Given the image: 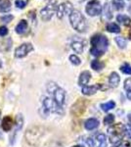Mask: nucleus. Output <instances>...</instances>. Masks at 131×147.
<instances>
[{"label":"nucleus","mask_w":131,"mask_h":147,"mask_svg":"<svg viewBox=\"0 0 131 147\" xmlns=\"http://www.w3.org/2000/svg\"><path fill=\"white\" fill-rule=\"evenodd\" d=\"M87 104L88 102L86 99H83V98L78 99L73 105V107H71V114L73 116H75V117H79V116L83 115V113L86 110Z\"/></svg>","instance_id":"nucleus-7"},{"label":"nucleus","mask_w":131,"mask_h":147,"mask_svg":"<svg viewBox=\"0 0 131 147\" xmlns=\"http://www.w3.org/2000/svg\"><path fill=\"white\" fill-rule=\"evenodd\" d=\"M33 50V46L32 43H23L22 45L17 47L15 50V57L16 58H24Z\"/></svg>","instance_id":"nucleus-11"},{"label":"nucleus","mask_w":131,"mask_h":147,"mask_svg":"<svg viewBox=\"0 0 131 147\" xmlns=\"http://www.w3.org/2000/svg\"><path fill=\"white\" fill-rule=\"evenodd\" d=\"M71 48L73 49V51L75 52L81 54L83 52V49H84V45H83V43L81 41H79V40H75V41H73V43H71Z\"/></svg>","instance_id":"nucleus-20"},{"label":"nucleus","mask_w":131,"mask_h":147,"mask_svg":"<svg viewBox=\"0 0 131 147\" xmlns=\"http://www.w3.org/2000/svg\"><path fill=\"white\" fill-rule=\"evenodd\" d=\"M57 9H58V0H48L46 5L40 10V17L44 22H47L51 20Z\"/></svg>","instance_id":"nucleus-5"},{"label":"nucleus","mask_w":131,"mask_h":147,"mask_svg":"<svg viewBox=\"0 0 131 147\" xmlns=\"http://www.w3.org/2000/svg\"><path fill=\"white\" fill-rule=\"evenodd\" d=\"M12 127H13V120L10 116H6L5 118H3L1 123V127L4 131H10Z\"/></svg>","instance_id":"nucleus-15"},{"label":"nucleus","mask_w":131,"mask_h":147,"mask_svg":"<svg viewBox=\"0 0 131 147\" xmlns=\"http://www.w3.org/2000/svg\"><path fill=\"white\" fill-rule=\"evenodd\" d=\"M23 125H24L23 115H22V114H18V115H17V117H16V129H15V132H14V136H13V138H12V142H11V143H13V142H14V138H15L16 134L21 129H22Z\"/></svg>","instance_id":"nucleus-18"},{"label":"nucleus","mask_w":131,"mask_h":147,"mask_svg":"<svg viewBox=\"0 0 131 147\" xmlns=\"http://www.w3.org/2000/svg\"><path fill=\"white\" fill-rule=\"evenodd\" d=\"M13 19H14V16H12V15H4L3 17L0 18V20L2 21V23L8 24V23H10Z\"/></svg>","instance_id":"nucleus-33"},{"label":"nucleus","mask_w":131,"mask_h":147,"mask_svg":"<svg viewBox=\"0 0 131 147\" xmlns=\"http://www.w3.org/2000/svg\"><path fill=\"white\" fill-rule=\"evenodd\" d=\"M114 147H124V145L120 142V143H118V144H116V146H114Z\"/></svg>","instance_id":"nucleus-38"},{"label":"nucleus","mask_w":131,"mask_h":147,"mask_svg":"<svg viewBox=\"0 0 131 147\" xmlns=\"http://www.w3.org/2000/svg\"><path fill=\"white\" fill-rule=\"evenodd\" d=\"M125 136L128 137V138L131 139V129H126L125 130Z\"/></svg>","instance_id":"nucleus-37"},{"label":"nucleus","mask_w":131,"mask_h":147,"mask_svg":"<svg viewBox=\"0 0 131 147\" xmlns=\"http://www.w3.org/2000/svg\"><path fill=\"white\" fill-rule=\"evenodd\" d=\"M28 28V22L26 20H21L18 25L16 26V32L18 34H24L27 32Z\"/></svg>","instance_id":"nucleus-16"},{"label":"nucleus","mask_w":131,"mask_h":147,"mask_svg":"<svg viewBox=\"0 0 131 147\" xmlns=\"http://www.w3.org/2000/svg\"><path fill=\"white\" fill-rule=\"evenodd\" d=\"M91 80V73L89 71H83L79 76V80H78V84L80 86H86V84Z\"/></svg>","instance_id":"nucleus-12"},{"label":"nucleus","mask_w":131,"mask_h":147,"mask_svg":"<svg viewBox=\"0 0 131 147\" xmlns=\"http://www.w3.org/2000/svg\"><path fill=\"white\" fill-rule=\"evenodd\" d=\"M101 88V84H94L89 85V86H83L81 92L84 95H93L95 94L99 89Z\"/></svg>","instance_id":"nucleus-13"},{"label":"nucleus","mask_w":131,"mask_h":147,"mask_svg":"<svg viewBox=\"0 0 131 147\" xmlns=\"http://www.w3.org/2000/svg\"><path fill=\"white\" fill-rule=\"evenodd\" d=\"M11 1L10 0H0V12L1 13H8L11 10Z\"/></svg>","instance_id":"nucleus-19"},{"label":"nucleus","mask_w":131,"mask_h":147,"mask_svg":"<svg viewBox=\"0 0 131 147\" xmlns=\"http://www.w3.org/2000/svg\"><path fill=\"white\" fill-rule=\"evenodd\" d=\"M71 27L78 32H85L87 30V23L84 16L78 10H73L69 16Z\"/></svg>","instance_id":"nucleus-2"},{"label":"nucleus","mask_w":131,"mask_h":147,"mask_svg":"<svg viewBox=\"0 0 131 147\" xmlns=\"http://www.w3.org/2000/svg\"><path fill=\"white\" fill-rule=\"evenodd\" d=\"M85 10H86V13L89 16L95 17V16H98L101 14L102 6L98 0H91V1H89L87 3Z\"/></svg>","instance_id":"nucleus-8"},{"label":"nucleus","mask_w":131,"mask_h":147,"mask_svg":"<svg viewBox=\"0 0 131 147\" xmlns=\"http://www.w3.org/2000/svg\"><path fill=\"white\" fill-rule=\"evenodd\" d=\"M114 122H115V116L114 115H112V114H109V115H107L106 117H105V119H104V124L105 125H113L114 124Z\"/></svg>","instance_id":"nucleus-29"},{"label":"nucleus","mask_w":131,"mask_h":147,"mask_svg":"<svg viewBox=\"0 0 131 147\" xmlns=\"http://www.w3.org/2000/svg\"><path fill=\"white\" fill-rule=\"evenodd\" d=\"M86 143L89 145V147H95V140L91 137H89V138H87L86 140Z\"/></svg>","instance_id":"nucleus-36"},{"label":"nucleus","mask_w":131,"mask_h":147,"mask_svg":"<svg viewBox=\"0 0 131 147\" xmlns=\"http://www.w3.org/2000/svg\"><path fill=\"white\" fill-rule=\"evenodd\" d=\"M115 106H116V103L114 101H109V102H107V103L101 104L102 110L105 111V112H108V111L112 110L113 108H115Z\"/></svg>","instance_id":"nucleus-26"},{"label":"nucleus","mask_w":131,"mask_h":147,"mask_svg":"<svg viewBox=\"0 0 131 147\" xmlns=\"http://www.w3.org/2000/svg\"><path fill=\"white\" fill-rule=\"evenodd\" d=\"M116 21L120 22V24H122L123 26H129L131 24V19L126 15H122V14H120V15L116 17Z\"/></svg>","instance_id":"nucleus-21"},{"label":"nucleus","mask_w":131,"mask_h":147,"mask_svg":"<svg viewBox=\"0 0 131 147\" xmlns=\"http://www.w3.org/2000/svg\"><path fill=\"white\" fill-rule=\"evenodd\" d=\"M106 30H108V32H114V34H118V32H120V28L115 23L107 24Z\"/></svg>","instance_id":"nucleus-22"},{"label":"nucleus","mask_w":131,"mask_h":147,"mask_svg":"<svg viewBox=\"0 0 131 147\" xmlns=\"http://www.w3.org/2000/svg\"><path fill=\"white\" fill-rule=\"evenodd\" d=\"M124 89L126 91V96L131 100V78L126 79L124 82Z\"/></svg>","instance_id":"nucleus-25"},{"label":"nucleus","mask_w":131,"mask_h":147,"mask_svg":"<svg viewBox=\"0 0 131 147\" xmlns=\"http://www.w3.org/2000/svg\"><path fill=\"white\" fill-rule=\"evenodd\" d=\"M96 140L99 142L98 147H107V136L104 134H99L96 136Z\"/></svg>","instance_id":"nucleus-24"},{"label":"nucleus","mask_w":131,"mask_h":147,"mask_svg":"<svg viewBox=\"0 0 131 147\" xmlns=\"http://www.w3.org/2000/svg\"><path fill=\"white\" fill-rule=\"evenodd\" d=\"M104 13H105V16L107 17V19H111L112 18V13H111V11H110V5H109V3L105 4Z\"/></svg>","instance_id":"nucleus-32"},{"label":"nucleus","mask_w":131,"mask_h":147,"mask_svg":"<svg viewBox=\"0 0 131 147\" xmlns=\"http://www.w3.org/2000/svg\"><path fill=\"white\" fill-rule=\"evenodd\" d=\"M98 127H99V121L95 119V118H90V119L85 121L84 123V127L87 130H93L97 129Z\"/></svg>","instance_id":"nucleus-14"},{"label":"nucleus","mask_w":131,"mask_h":147,"mask_svg":"<svg viewBox=\"0 0 131 147\" xmlns=\"http://www.w3.org/2000/svg\"><path fill=\"white\" fill-rule=\"evenodd\" d=\"M47 91L49 93H51L53 95V99L60 106H63L65 103V98H66V91L64 90L62 87L58 86L55 82H50L47 84Z\"/></svg>","instance_id":"nucleus-3"},{"label":"nucleus","mask_w":131,"mask_h":147,"mask_svg":"<svg viewBox=\"0 0 131 147\" xmlns=\"http://www.w3.org/2000/svg\"><path fill=\"white\" fill-rule=\"evenodd\" d=\"M120 76H118V73L113 72L111 75H110L109 84L112 87H116L118 84H120Z\"/></svg>","instance_id":"nucleus-17"},{"label":"nucleus","mask_w":131,"mask_h":147,"mask_svg":"<svg viewBox=\"0 0 131 147\" xmlns=\"http://www.w3.org/2000/svg\"><path fill=\"white\" fill-rule=\"evenodd\" d=\"M105 67V64L102 62V61H99V60H93L91 62V68L93 69L94 71H101L102 69Z\"/></svg>","instance_id":"nucleus-23"},{"label":"nucleus","mask_w":131,"mask_h":147,"mask_svg":"<svg viewBox=\"0 0 131 147\" xmlns=\"http://www.w3.org/2000/svg\"><path fill=\"white\" fill-rule=\"evenodd\" d=\"M128 36H129V39L131 40V27L129 28V32H128Z\"/></svg>","instance_id":"nucleus-39"},{"label":"nucleus","mask_w":131,"mask_h":147,"mask_svg":"<svg viewBox=\"0 0 131 147\" xmlns=\"http://www.w3.org/2000/svg\"><path fill=\"white\" fill-rule=\"evenodd\" d=\"M26 4H27V3H26L25 0H16V1H15V5L18 7V8H20V9L25 8Z\"/></svg>","instance_id":"nucleus-34"},{"label":"nucleus","mask_w":131,"mask_h":147,"mask_svg":"<svg viewBox=\"0 0 131 147\" xmlns=\"http://www.w3.org/2000/svg\"><path fill=\"white\" fill-rule=\"evenodd\" d=\"M43 107L47 112L57 113V114H63V108L62 106L59 105L54 99L49 98V97H44L42 100Z\"/></svg>","instance_id":"nucleus-6"},{"label":"nucleus","mask_w":131,"mask_h":147,"mask_svg":"<svg viewBox=\"0 0 131 147\" xmlns=\"http://www.w3.org/2000/svg\"><path fill=\"white\" fill-rule=\"evenodd\" d=\"M90 43H91V48H90L91 55L94 57H100L104 55V53L108 49L109 40L104 34H96L91 37Z\"/></svg>","instance_id":"nucleus-1"},{"label":"nucleus","mask_w":131,"mask_h":147,"mask_svg":"<svg viewBox=\"0 0 131 147\" xmlns=\"http://www.w3.org/2000/svg\"><path fill=\"white\" fill-rule=\"evenodd\" d=\"M38 127H32V129H28V132L26 134V138L28 142L32 145H35L37 141L39 140V137L41 136V132H39Z\"/></svg>","instance_id":"nucleus-9"},{"label":"nucleus","mask_w":131,"mask_h":147,"mask_svg":"<svg viewBox=\"0 0 131 147\" xmlns=\"http://www.w3.org/2000/svg\"><path fill=\"white\" fill-rule=\"evenodd\" d=\"M128 121H129V125H131V114L128 115Z\"/></svg>","instance_id":"nucleus-40"},{"label":"nucleus","mask_w":131,"mask_h":147,"mask_svg":"<svg viewBox=\"0 0 131 147\" xmlns=\"http://www.w3.org/2000/svg\"><path fill=\"white\" fill-rule=\"evenodd\" d=\"M71 11H73V5H71V2L69 1L63 2V3H61L58 6V9H57V17L59 19H63L66 15L71 14Z\"/></svg>","instance_id":"nucleus-10"},{"label":"nucleus","mask_w":131,"mask_h":147,"mask_svg":"<svg viewBox=\"0 0 131 147\" xmlns=\"http://www.w3.org/2000/svg\"><path fill=\"white\" fill-rule=\"evenodd\" d=\"M116 44L118 45V47L121 49H124L125 47H126V40L123 38L122 36H116Z\"/></svg>","instance_id":"nucleus-27"},{"label":"nucleus","mask_w":131,"mask_h":147,"mask_svg":"<svg viewBox=\"0 0 131 147\" xmlns=\"http://www.w3.org/2000/svg\"><path fill=\"white\" fill-rule=\"evenodd\" d=\"M113 5L116 10H121L124 8V2L123 0H113Z\"/></svg>","instance_id":"nucleus-28"},{"label":"nucleus","mask_w":131,"mask_h":147,"mask_svg":"<svg viewBox=\"0 0 131 147\" xmlns=\"http://www.w3.org/2000/svg\"><path fill=\"white\" fill-rule=\"evenodd\" d=\"M70 61H71V63L75 66H78V65H80V63H81L80 59L78 58L77 55H71L70 56Z\"/></svg>","instance_id":"nucleus-31"},{"label":"nucleus","mask_w":131,"mask_h":147,"mask_svg":"<svg viewBox=\"0 0 131 147\" xmlns=\"http://www.w3.org/2000/svg\"><path fill=\"white\" fill-rule=\"evenodd\" d=\"M125 127L122 124H116L115 125L111 127L109 129L110 134V141L114 144L120 143L122 137L125 134Z\"/></svg>","instance_id":"nucleus-4"},{"label":"nucleus","mask_w":131,"mask_h":147,"mask_svg":"<svg viewBox=\"0 0 131 147\" xmlns=\"http://www.w3.org/2000/svg\"><path fill=\"white\" fill-rule=\"evenodd\" d=\"M73 147H84V146H82V145H75V146H73Z\"/></svg>","instance_id":"nucleus-41"},{"label":"nucleus","mask_w":131,"mask_h":147,"mask_svg":"<svg viewBox=\"0 0 131 147\" xmlns=\"http://www.w3.org/2000/svg\"><path fill=\"white\" fill-rule=\"evenodd\" d=\"M0 116H1V111H0Z\"/></svg>","instance_id":"nucleus-42"},{"label":"nucleus","mask_w":131,"mask_h":147,"mask_svg":"<svg viewBox=\"0 0 131 147\" xmlns=\"http://www.w3.org/2000/svg\"><path fill=\"white\" fill-rule=\"evenodd\" d=\"M120 71L123 74H126V75H131V66L127 63L123 64L120 67Z\"/></svg>","instance_id":"nucleus-30"},{"label":"nucleus","mask_w":131,"mask_h":147,"mask_svg":"<svg viewBox=\"0 0 131 147\" xmlns=\"http://www.w3.org/2000/svg\"><path fill=\"white\" fill-rule=\"evenodd\" d=\"M7 34H8V28L5 26L0 27V36H5Z\"/></svg>","instance_id":"nucleus-35"}]
</instances>
